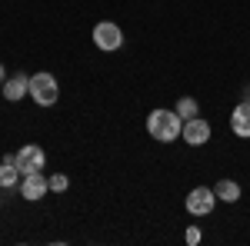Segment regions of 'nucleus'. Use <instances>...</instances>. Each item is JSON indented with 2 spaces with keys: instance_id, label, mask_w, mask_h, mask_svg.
I'll use <instances>...</instances> for the list:
<instances>
[{
  "instance_id": "11",
  "label": "nucleus",
  "mask_w": 250,
  "mask_h": 246,
  "mask_svg": "<svg viewBox=\"0 0 250 246\" xmlns=\"http://www.w3.org/2000/svg\"><path fill=\"white\" fill-rule=\"evenodd\" d=\"M20 180H23V173L17 170V163H3V160H0V189L20 187Z\"/></svg>"
},
{
  "instance_id": "6",
  "label": "nucleus",
  "mask_w": 250,
  "mask_h": 246,
  "mask_svg": "<svg viewBox=\"0 0 250 246\" xmlns=\"http://www.w3.org/2000/svg\"><path fill=\"white\" fill-rule=\"evenodd\" d=\"M210 133H213V127L204 116H190V120H184L180 140H184L187 147H204V143H210Z\"/></svg>"
},
{
  "instance_id": "9",
  "label": "nucleus",
  "mask_w": 250,
  "mask_h": 246,
  "mask_svg": "<svg viewBox=\"0 0 250 246\" xmlns=\"http://www.w3.org/2000/svg\"><path fill=\"white\" fill-rule=\"evenodd\" d=\"M230 130L240 140H250V100H240L230 114Z\"/></svg>"
},
{
  "instance_id": "2",
  "label": "nucleus",
  "mask_w": 250,
  "mask_h": 246,
  "mask_svg": "<svg viewBox=\"0 0 250 246\" xmlns=\"http://www.w3.org/2000/svg\"><path fill=\"white\" fill-rule=\"evenodd\" d=\"M30 100L37 107H54L60 100V87L54 74H34L30 76Z\"/></svg>"
},
{
  "instance_id": "4",
  "label": "nucleus",
  "mask_w": 250,
  "mask_h": 246,
  "mask_svg": "<svg viewBox=\"0 0 250 246\" xmlns=\"http://www.w3.org/2000/svg\"><path fill=\"white\" fill-rule=\"evenodd\" d=\"M217 203H220V200H217L213 187H193L190 193H187V200H184V207H187L190 216H210Z\"/></svg>"
},
{
  "instance_id": "13",
  "label": "nucleus",
  "mask_w": 250,
  "mask_h": 246,
  "mask_svg": "<svg viewBox=\"0 0 250 246\" xmlns=\"http://www.w3.org/2000/svg\"><path fill=\"white\" fill-rule=\"evenodd\" d=\"M47 180H50V193H60V196H63V193L70 189V176H67V173H54V176H47Z\"/></svg>"
},
{
  "instance_id": "16",
  "label": "nucleus",
  "mask_w": 250,
  "mask_h": 246,
  "mask_svg": "<svg viewBox=\"0 0 250 246\" xmlns=\"http://www.w3.org/2000/svg\"><path fill=\"white\" fill-rule=\"evenodd\" d=\"M0 203H3V196H0Z\"/></svg>"
},
{
  "instance_id": "10",
  "label": "nucleus",
  "mask_w": 250,
  "mask_h": 246,
  "mask_svg": "<svg viewBox=\"0 0 250 246\" xmlns=\"http://www.w3.org/2000/svg\"><path fill=\"white\" fill-rule=\"evenodd\" d=\"M213 193H217L220 203H237V200L244 196V189H240L237 180H217V183H213Z\"/></svg>"
},
{
  "instance_id": "15",
  "label": "nucleus",
  "mask_w": 250,
  "mask_h": 246,
  "mask_svg": "<svg viewBox=\"0 0 250 246\" xmlns=\"http://www.w3.org/2000/svg\"><path fill=\"white\" fill-rule=\"evenodd\" d=\"M3 80H7V70H3V63H0V87H3Z\"/></svg>"
},
{
  "instance_id": "7",
  "label": "nucleus",
  "mask_w": 250,
  "mask_h": 246,
  "mask_svg": "<svg viewBox=\"0 0 250 246\" xmlns=\"http://www.w3.org/2000/svg\"><path fill=\"white\" fill-rule=\"evenodd\" d=\"M50 193V180L43 176V170L37 173H23V180H20V196L27 200V203H37Z\"/></svg>"
},
{
  "instance_id": "1",
  "label": "nucleus",
  "mask_w": 250,
  "mask_h": 246,
  "mask_svg": "<svg viewBox=\"0 0 250 246\" xmlns=\"http://www.w3.org/2000/svg\"><path fill=\"white\" fill-rule=\"evenodd\" d=\"M180 130H184V116L177 114V110L157 107V110L147 114V133L154 136L157 143H173V140H180Z\"/></svg>"
},
{
  "instance_id": "3",
  "label": "nucleus",
  "mask_w": 250,
  "mask_h": 246,
  "mask_svg": "<svg viewBox=\"0 0 250 246\" xmlns=\"http://www.w3.org/2000/svg\"><path fill=\"white\" fill-rule=\"evenodd\" d=\"M90 37H94V47L104 50V54H114V50L124 47V30H120V23H114V20H100Z\"/></svg>"
},
{
  "instance_id": "14",
  "label": "nucleus",
  "mask_w": 250,
  "mask_h": 246,
  "mask_svg": "<svg viewBox=\"0 0 250 246\" xmlns=\"http://www.w3.org/2000/svg\"><path fill=\"white\" fill-rule=\"evenodd\" d=\"M184 240H187L190 246H197L200 240H204V233H200V227H187V233H184Z\"/></svg>"
},
{
  "instance_id": "5",
  "label": "nucleus",
  "mask_w": 250,
  "mask_h": 246,
  "mask_svg": "<svg viewBox=\"0 0 250 246\" xmlns=\"http://www.w3.org/2000/svg\"><path fill=\"white\" fill-rule=\"evenodd\" d=\"M14 163H17L20 173H37L47 167V153H43V147H37V143H27V147H20L17 153H14Z\"/></svg>"
},
{
  "instance_id": "12",
  "label": "nucleus",
  "mask_w": 250,
  "mask_h": 246,
  "mask_svg": "<svg viewBox=\"0 0 250 246\" xmlns=\"http://www.w3.org/2000/svg\"><path fill=\"white\" fill-rule=\"evenodd\" d=\"M173 110H177V114L184 116V120H190V116H200V103H197L193 96H180Z\"/></svg>"
},
{
  "instance_id": "8",
  "label": "nucleus",
  "mask_w": 250,
  "mask_h": 246,
  "mask_svg": "<svg viewBox=\"0 0 250 246\" xmlns=\"http://www.w3.org/2000/svg\"><path fill=\"white\" fill-rule=\"evenodd\" d=\"M0 94H3L7 103H17V100H23V96H30V76H27V74L7 76V80H3V87H0Z\"/></svg>"
}]
</instances>
